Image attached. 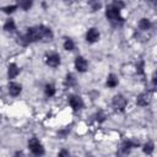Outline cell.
Wrapping results in <instances>:
<instances>
[{
  "instance_id": "11",
  "label": "cell",
  "mask_w": 157,
  "mask_h": 157,
  "mask_svg": "<svg viewBox=\"0 0 157 157\" xmlns=\"http://www.w3.org/2000/svg\"><path fill=\"white\" fill-rule=\"evenodd\" d=\"M7 88H9V93L11 96H18L21 93L22 86L20 83H17V82H10L9 86H7Z\"/></svg>"
},
{
  "instance_id": "28",
  "label": "cell",
  "mask_w": 157,
  "mask_h": 157,
  "mask_svg": "<svg viewBox=\"0 0 157 157\" xmlns=\"http://www.w3.org/2000/svg\"><path fill=\"white\" fill-rule=\"evenodd\" d=\"M15 157H25V153H23L22 151H17V152L15 153Z\"/></svg>"
},
{
  "instance_id": "15",
  "label": "cell",
  "mask_w": 157,
  "mask_h": 157,
  "mask_svg": "<svg viewBox=\"0 0 157 157\" xmlns=\"http://www.w3.org/2000/svg\"><path fill=\"white\" fill-rule=\"evenodd\" d=\"M142 150H144V152H145L146 155H152V152H153V150H155V144H153L152 141H147V142L144 145Z\"/></svg>"
},
{
  "instance_id": "21",
  "label": "cell",
  "mask_w": 157,
  "mask_h": 157,
  "mask_svg": "<svg viewBox=\"0 0 157 157\" xmlns=\"http://www.w3.org/2000/svg\"><path fill=\"white\" fill-rule=\"evenodd\" d=\"M16 9H17V6H16V5H9V6H4L1 10H2L5 13H12Z\"/></svg>"
},
{
  "instance_id": "9",
  "label": "cell",
  "mask_w": 157,
  "mask_h": 157,
  "mask_svg": "<svg viewBox=\"0 0 157 157\" xmlns=\"http://www.w3.org/2000/svg\"><path fill=\"white\" fill-rule=\"evenodd\" d=\"M75 67H76V70L78 72H85L87 70V67H88V64H87V61H86L85 58L77 56L75 59Z\"/></svg>"
},
{
  "instance_id": "19",
  "label": "cell",
  "mask_w": 157,
  "mask_h": 157,
  "mask_svg": "<svg viewBox=\"0 0 157 157\" xmlns=\"http://www.w3.org/2000/svg\"><path fill=\"white\" fill-rule=\"evenodd\" d=\"M74 48H75L74 42H72L70 38H67V39L64 42V49H65V50H74Z\"/></svg>"
},
{
  "instance_id": "23",
  "label": "cell",
  "mask_w": 157,
  "mask_h": 157,
  "mask_svg": "<svg viewBox=\"0 0 157 157\" xmlns=\"http://www.w3.org/2000/svg\"><path fill=\"white\" fill-rule=\"evenodd\" d=\"M96 120H97L98 123L104 121V120H105V114H104L103 112H98V113L96 114Z\"/></svg>"
},
{
  "instance_id": "3",
  "label": "cell",
  "mask_w": 157,
  "mask_h": 157,
  "mask_svg": "<svg viewBox=\"0 0 157 157\" xmlns=\"http://www.w3.org/2000/svg\"><path fill=\"white\" fill-rule=\"evenodd\" d=\"M28 148H29L31 152H32L34 156H37V157L44 155V148H43L42 144H40L37 139H34V137L28 141Z\"/></svg>"
},
{
  "instance_id": "12",
  "label": "cell",
  "mask_w": 157,
  "mask_h": 157,
  "mask_svg": "<svg viewBox=\"0 0 157 157\" xmlns=\"http://www.w3.org/2000/svg\"><path fill=\"white\" fill-rule=\"evenodd\" d=\"M20 74V69H18V66L16 65V64H10L9 65V67H7V76L10 77V78H15L17 75Z\"/></svg>"
},
{
  "instance_id": "7",
  "label": "cell",
  "mask_w": 157,
  "mask_h": 157,
  "mask_svg": "<svg viewBox=\"0 0 157 157\" xmlns=\"http://www.w3.org/2000/svg\"><path fill=\"white\" fill-rule=\"evenodd\" d=\"M45 63H47V65H49V66H52V67H56V66H59V64H60V56H59V54H56V53H52V54L47 55V58H45Z\"/></svg>"
},
{
  "instance_id": "22",
  "label": "cell",
  "mask_w": 157,
  "mask_h": 157,
  "mask_svg": "<svg viewBox=\"0 0 157 157\" xmlns=\"http://www.w3.org/2000/svg\"><path fill=\"white\" fill-rule=\"evenodd\" d=\"M110 5H112L113 7H115L117 10H119V11H120V10H121V9L125 6V4H124L123 1H117V0H115V1H113Z\"/></svg>"
},
{
  "instance_id": "17",
  "label": "cell",
  "mask_w": 157,
  "mask_h": 157,
  "mask_svg": "<svg viewBox=\"0 0 157 157\" xmlns=\"http://www.w3.org/2000/svg\"><path fill=\"white\" fill-rule=\"evenodd\" d=\"M44 92H45V96L52 97V96L55 94V87H54L52 83H48V85H45V87H44Z\"/></svg>"
},
{
  "instance_id": "5",
  "label": "cell",
  "mask_w": 157,
  "mask_h": 157,
  "mask_svg": "<svg viewBox=\"0 0 157 157\" xmlns=\"http://www.w3.org/2000/svg\"><path fill=\"white\" fill-rule=\"evenodd\" d=\"M151 98H152V92H150V91L148 92H144V93H141V94L137 96L136 104L140 105V107H145V105L150 104Z\"/></svg>"
},
{
  "instance_id": "26",
  "label": "cell",
  "mask_w": 157,
  "mask_h": 157,
  "mask_svg": "<svg viewBox=\"0 0 157 157\" xmlns=\"http://www.w3.org/2000/svg\"><path fill=\"white\" fill-rule=\"evenodd\" d=\"M136 69H137V72L139 74H144V61H140L136 65Z\"/></svg>"
},
{
  "instance_id": "29",
  "label": "cell",
  "mask_w": 157,
  "mask_h": 157,
  "mask_svg": "<svg viewBox=\"0 0 157 157\" xmlns=\"http://www.w3.org/2000/svg\"><path fill=\"white\" fill-rule=\"evenodd\" d=\"M152 86L156 87V72H153V76H152Z\"/></svg>"
},
{
  "instance_id": "8",
  "label": "cell",
  "mask_w": 157,
  "mask_h": 157,
  "mask_svg": "<svg viewBox=\"0 0 157 157\" xmlns=\"http://www.w3.org/2000/svg\"><path fill=\"white\" fill-rule=\"evenodd\" d=\"M26 39L28 43H32V42H37L39 40V37H38V32H37V27H31L27 29V33L25 34Z\"/></svg>"
},
{
  "instance_id": "13",
  "label": "cell",
  "mask_w": 157,
  "mask_h": 157,
  "mask_svg": "<svg viewBox=\"0 0 157 157\" xmlns=\"http://www.w3.org/2000/svg\"><path fill=\"white\" fill-rule=\"evenodd\" d=\"M118 77L114 75V74H110V75H108V77H107V86L108 87H115V86H118Z\"/></svg>"
},
{
  "instance_id": "24",
  "label": "cell",
  "mask_w": 157,
  "mask_h": 157,
  "mask_svg": "<svg viewBox=\"0 0 157 157\" xmlns=\"http://www.w3.org/2000/svg\"><path fill=\"white\" fill-rule=\"evenodd\" d=\"M17 42H18V44H21V45H27V44H28V42H27V39H26L25 36H20V37L17 38Z\"/></svg>"
},
{
  "instance_id": "20",
  "label": "cell",
  "mask_w": 157,
  "mask_h": 157,
  "mask_svg": "<svg viewBox=\"0 0 157 157\" xmlns=\"http://www.w3.org/2000/svg\"><path fill=\"white\" fill-rule=\"evenodd\" d=\"M18 6H20V7H22L23 10H29V7L32 6V1H29V0L20 1V2H18Z\"/></svg>"
},
{
  "instance_id": "27",
  "label": "cell",
  "mask_w": 157,
  "mask_h": 157,
  "mask_svg": "<svg viewBox=\"0 0 157 157\" xmlns=\"http://www.w3.org/2000/svg\"><path fill=\"white\" fill-rule=\"evenodd\" d=\"M91 6H92V10L93 11H96V10H98L102 5H101V2H98V1H94V2H91Z\"/></svg>"
},
{
  "instance_id": "1",
  "label": "cell",
  "mask_w": 157,
  "mask_h": 157,
  "mask_svg": "<svg viewBox=\"0 0 157 157\" xmlns=\"http://www.w3.org/2000/svg\"><path fill=\"white\" fill-rule=\"evenodd\" d=\"M105 16L108 20H110L112 22H123L124 18L120 16V11L117 10L115 7H113L112 5H108L107 6V10H105Z\"/></svg>"
},
{
  "instance_id": "18",
  "label": "cell",
  "mask_w": 157,
  "mask_h": 157,
  "mask_svg": "<svg viewBox=\"0 0 157 157\" xmlns=\"http://www.w3.org/2000/svg\"><path fill=\"white\" fill-rule=\"evenodd\" d=\"M76 83V80H75V77L71 75V74H67L66 75V77H65V86H74Z\"/></svg>"
},
{
  "instance_id": "25",
  "label": "cell",
  "mask_w": 157,
  "mask_h": 157,
  "mask_svg": "<svg viewBox=\"0 0 157 157\" xmlns=\"http://www.w3.org/2000/svg\"><path fill=\"white\" fill-rule=\"evenodd\" d=\"M58 157H70V153L67 150H61L59 153H58Z\"/></svg>"
},
{
  "instance_id": "30",
  "label": "cell",
  "mask_w": 157,
  "mask_h": 157,
  "mask_svg": "<svg viewBox=\"0 0 157 157\" xmlns=\"http://www.w3.org/2000/svg\"><path fill=\"white\" fill-rule=\"evenodd\" d=\"M90 157H93V156H90Z\"/></svg>"
},
{
  "instance_id": "2",
  "label": "cell",
  "mask_w": 157,
  "mask_h": 157,
  "mask_svg": "<svg viewBox=\"0 0 157 157\" xmlns=\"http://www.w3.org/2000/svg\"><path fill=\"white\" fill-rule=\"evenodd\" d=\"M37 32H38V37H39V40H43V42H50L54 37L53 32L50 28L40 25V26H37Z\"/></svg>"
},
{
  "instance_id": "14",
  "label": "cell",
  "mask_w": 157,
  "mask_h": 157,
  "mask_svg": "<svg viewBox=\"0 0 157 157\" xmlns=\"http://www.w3.org/2000/svg\"><path fill=\"white\" fill-rule=\"evenodd\" d=\"M139 27H140V29H142V31H147V29H150V27H151V21L148 20V18H141L140 20V22H139Z\"/></svg>"
},
{
  "instance_id": "6",
  "label": "cell",
  "mask_w": 157,
  "mask_h": 157,
  "mask_svg": "<svg viewBox=\"0 0 157 157\" xmlns=\"http://www.w3.org/2000/svg\"><path fill=\"white\" fill-rule=\"evenodd\" d=\"M69 104L71 105V108H72L74 110H78V109H81V108L83 107V101H82V98H81L80 96L72 94V96H70V98H69Z\"/></svg>"
},
{
  "instance_id": "4",
  "label": "cell",
  "mask_w": 157,
  "mask_h": 157,
  "mask_svg": "<svg viewBox=\"0 0 157 157\" xmlns=\"http://www.w3.org/2000/svg\"><path fill=\"white\" fill-rule=\"evenodd\" d=\"M112 104H113V108L115 110H124V108L126 107L128 104V101L124 96L121 94H115L113 97V101H112Z\"/></svg>"
},
{
  "instance_id": "16",
  "label": "cell",
  "mask_w": 157,
  "mask_h": 157,
  "mask_svg": "<svg viewBox=\"0 0 157 157\" xmlns=\"http://www.w3.org/2000/svg\"><path fill=\"white\" fill-rule=\"evenodd\" d=\"M4 29H5L6 32H13V31L16 29V25H15L13 20H7V21L5 22V25H4Z\"/></svg>"
},
{
  "instance_id": "10",
  "label": "cell",
  "mask_w": 157,
  "mask_h": 157,
  "mask_svg": "<svg viewBox=\"0 0 157 157\" xmlns=\"http://www.w3.org/2000/svg\"><path fill=\"white\" fill-rule=\"evenodd\" d=\"M99 39V32L97 28H90L86 33V40L90 43H94Z\"/></svg>"
}]
</instances>
